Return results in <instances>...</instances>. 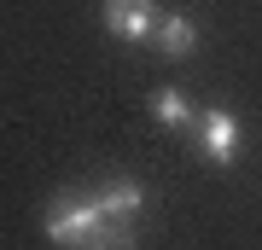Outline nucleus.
I'll return each instance as SVG.
<instances>
[{"instance_id": "0eeeda50", "label": "nucleus", "mask_w": 262, "mask_h": 250, "mask_svg": "<svg viewBox=\"0 0 262 250\" xmlns=\"http://www.w3.org/2000/svg\"><path fill=\"white\" fill-rule=\"evenodd\" d=\"M76 250H128V227H117V221H105L88 244H76Z\"/></svg>"}, {"instance_id": "f03ea898", "label": "nucleus", "mask_w": 262, "mask_h": 250, "mask_svg": "<svg viewBox=\"0 0 262 250\" xmlns=\"http://www.w3.org/2000/svg\"><path fill=\"white\" fill-rule=\"evenodd\" d=\"M198 151H204L215 169L239 157V122H233V111H210L204 122H198Z\"/></svg>"}, {"instance_id": "20e7f679", "label": "nucleus", "mask_w": 262, "mask_h": 250, "mask_svg": "<svg viewBox=\"0 0 262 250\" xmlns=\"http://www.w3.org/2000/svg\"><path fill=\"white\" fill-rule=\"evenodd\" d=\"M158 47H163L169 58H187L192 47H198V24L187 18V12H169V18L158 24Z\"/></svg>"}, {"instance_id": "39448f33", "label": "nucleus", "mask_w": 262, "mask_h": 250, "mask_svg": "<svg viewBox=\"0 0 262 250\" xmlns=\"http://www.w3.org/2000/svg\"><path fill=\"white\" fill-rule=\"evenodd\" d=\"M151 117H158L163 128H187V122H192V105H187L181 87H158V93H151Z\"/></svg>"}, {"instance_id": "6e6552de", "label": "nucleus", "mask_w": 262, "mask_h": 250, "mask_svg": "<svg viewBox=\"0 0 262 250\" xmlns=\"http://www.w3.org/2000/svg\"><path fill=\"white\" fill-rule=\"evenodd\" d=\"M134 6H151V0H105V29H117L122 12H134Z\"/></svg>"}, {"instance_id": "7ed1b4c3", "label": "nucleus", "mask_w": 262, "mask_h": 250, "mask_svg": "<svg viewBox=\"0 0 262 250\" xmlns=\"http://www.w3.org/2000/svg\"><path fill=\"white\" fill-rule=\"evenodd\" d=\"M140 204H146V186H140V180H111V186L99 192L105 221H128V215L140 210Z\"/></svg>"}, {"instance_id": "423d86ee", "label": "nucleus", "mask_w": 262, "mask_h": 250, "mask_svg": "<svg viewBox=\"0 0 262 250\" xmlns=\"http://www.w3.org/2000/svg\"><path fill=\"white\" fill-rule=\"evenodd\" d=\"M158 24H163V18H158L151 6H134V12H122V24L111 29V35H117V41H146V35H158Z\"/></svg>"}, {"instance_id": "f257e3e1", "label": "nucleus", "mask_w": 262, "mask_h": 250, "mask_svg": "<svg viewBox=\"0 0 262 250\" xmlns=\"http://www.w3.org/2000/svg\"><path fill=\"white\" fill-rule=\"evenodd\" d=\"M99 227H105L99 198H64V204H53V215H47V239L53 244H88Z\"/></svg>"}]
</instances>
